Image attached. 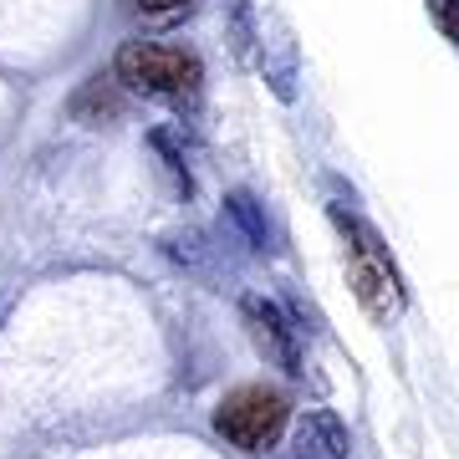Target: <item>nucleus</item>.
I'll return each mask as SVG.
<instances>
[{"instance_id":"f257e3e1","label":"nucleus","mask_w":459,"mask_h":459,"mask_svg":"<svg viewBox=\"0 0 459 459\" xmlns=\"http://www.w3.org/2000/svg\"><path fill=\"white\" fill-rule=\"evenodd\" d=\"M332 225L342 235V255H347V281H352V296H358V307L373 322H398L403 307H409V291H403V276H398L394 255L383 246V235H377L362 214H352L347 204H332Z\"/></svg>"},{"instance_id":"f03ea898","label":"nucleus","mask_w":459,"mask_h":459,"mask_svg":"<svg viewBox=\"0 0 459 459\" xmlns=\"http://www.w3.org/2000/svg\"><path fill=\"white\" fill-rule=\"evenodd\" d=\"M113 72L128 92L169 102L179 113H195L199 92H204V66H199V56L184 47H169V41H128V47L117 51Z\"/></svg>"},{"instance_id":"7ed1b4c3","label":"nucleus","mask_w":459,"mask_h":459,"mask_svg":"<svg viewBox=\"0 0 459 459\" xmlns=\"http://www.w3.org/2000/svg\"><path fill=\"white\" fill-rule=\"evenodd\" d=\"M286 419H291L286 394H281V388H265V383L235 388V394H225L220 409H214V429H220L235 449H246V455L276 449V439L286 434Z\"/></svg>"},{"instance_id":"20e7f679","label":"nucleus","mask_w":459,"mask_h":459,"mask_svg":"<svg viewBox=\"0 0 459 459\" xmlns=\"http://www.w3.org/2000/svg\"><path fill=\"white\" fill-rule=\"evenodd\" d=\"M240 316H246V332L255 342V352L271 368H281L286 377H301V332L291 327V316L281 312L276 301H265V296H246Z\"/></svg>"},{"instance_id":"39448f33","label":"nucleus","mask_w":459,"mask_h":459,"mask_svg":"<svg viewBox=\"0 0 459 459\" xmlns=\"http://www.w3.org/2000/svg\"><path fill=\"white\" fill-rule=\"evenodd\" d=\"M352 439H347V424L332 409H307L296 419L291 434V459H347Z\"/></svg>"},{"instance_id":"423d86ee","label":"nucleus","mask_w":459,"mask_h":459,"mask_svg":"<svg viewBox=\"0 0 459 459\" xmlns=\"http://www.w3.org/2000/svg\"><path fill=\"white\" fill-rule=\"evenodd\" d=\"M225 214H230L240 230H246V240H250L255 250H271V225H265V210L255 204V195L235 189V195L225 199Z\"/></svg>"},{"instance_id":"0eeeda50","label":"nucleus","mask_w":459,"mask_h":459,"mask_svg":"<svg viewBox=\"0 0 459 459\" xmlns=\"http://www.w3.org/2000/svg\"><path fill=\"white\" fill-rule=\"evenodd\" d=\"M225 31H230V47L240 62L255 56V11H250V0H225Z\"/></svg>"},{"instance_id":"6e6552de","label":"nucleus","mask_w":459,"mask_h":459,"mask_svg":"<svg viewBox=\"0 0 459 459\" xmlns=\"http://www.w3.org/2000/svg\"><path fill=\"white\" fill-rule=\"evenodd\" d=\"M72 113L82 117V123H92V113H108V117H117L123 113V98H117V87L113 82H102V77H92V82L72 98Z\"/></svg>"},{"instance_id":"1a4fd4ad","label":"nucleus","mask_w":459,"mask_h":459,"mask_svg":"<svg viewBox=\"0 0 459 459\" xmlns=\"http://www.w3.org/2000/svg\"><path fill=\"white\" fill-rule=\"evenodd\" d=\"M169 255H174V261L179 265H204V255H210V250H204V235H195V230H184V235H169Z\"/></svg>"},{"instance_id":"9d476101","label":"nucleus","mask_w":459,"mask_h":459,"mask_svg":"<svg viewBox=\"0 0 459 459\" xmlns=\"http://www.w3.org/2000/svg\"><path fill=\"white\" fill-rule=\"evenodd\" d=\"M133 11L148 21H179L195 11V0H133Z\"/></svg>"},{"instance_id":"9b49d317","label":"nucleus","mask_w":459,"mask_h":459,"mask_svg":"<svg viewBox=\"0 0 459 459\" xmlns=\"http://www.w3.org/2000/svg\"><path fill=\"white\" fill-rule=\"evenodd\" d=\"M429 16L444 31V41L459 51V0H429Z\"/></svg>"}]
</instances>
